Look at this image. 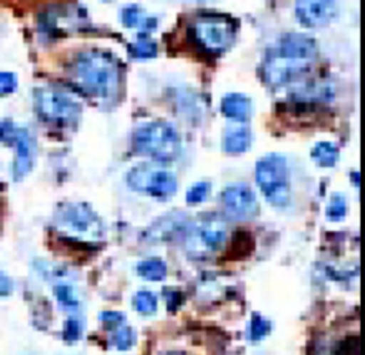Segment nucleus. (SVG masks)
<instances>
[{
  "mask_svg": "<svg viewBox=\"0 0 365 355\" xmlns=\"http://www.w3.org/2000/svg\"><path fill=\"white\" fill-rule=\"evenodd\" d=\"M54 225L66 240L80 244H97L104 235L103 221L84 202L60 205L54 215Z\"/></svg>",
  "mask_w": 365,
  "mask_h": 355,
  "instance_id": "obj_3",
  "label": "nucleus"
},
{
  "mask_svg": "<svg viewBox=\"0 0 365 355\" xmlns=\"http://www.w3.org/2000/svg\"><path fill=\"white\" fill-rule=\"evenodd\" d=\"M34 108L37 115L53 125L68 127L78 121L80 103L68 93L54 87H38L34 90Z\"/></svg>",
  "mask_w": 365,
  "mask_h": 355,
  "instance_id": "obj_7",
  "label": "nucleus"
},
{
  "mask_svg": "<svg viewBox=\"0 0 365 355\" xmlns=\"http://www.w3.org/2000/svg\"><path fill=\"white\" fill-rule=\"evenodd\" d=\"M13 291L11 279L0 269V297H6Z\"/></svg>",
  "mask_w": 365,
  "mask_h": 355,
  "instance_id": "obj_29",
  "label": "nucleus"
},
{
  "mask_svg": "<svg viewBox=\"0 0 365 355\" xmlns=\"http://www.w3.org/2000/svg\"><path fill=\"white\" fill-rule=\"evenodd\" d=\"M63 335H64V339L67 341H76L80 338L81 335V326H80V322L74 318H70L66 321L64 324V331H63Z\"/></svg>",
  "mask_w": 365,
  "mask_h": 355,
  "instance_id": "obj_26",
  "label": "nucleus"
},
{
  "mask_svg": "<svg viewBox=\"0 0 365 355\" xmlns=\"http://www.w3.org/2000/svg\"><path fill=\"white\" fill-rule=\"evenodd\" d=\"M210 190H211V187H210L208 182H205V181L195 182L188 188L185 200H187L188 204H200V202L207 200V197L210 194Z\"/></svg>",
  "mask_w": 365,
  "mask_h": 355,
  "instance_id": "obj_24",
  "label": "nucleus"
},
{
  "mask_svg": "<svg viewBox=\"0 0 365 355\" xmlns=\"http://www.w3.org/2000/svg\"><path fill=\"white\" fill-rule=\"evenodd\" d=\"M311 157L321 167H332L338 161L339 151L334 143L319 141L314 145L311 151Z\"/></svg>",
  "mask_w": 365,
  "mask_h": 355,
  "instance_id": "obj_16",
  "label": "nucleus"
},
{
  "mask_svg": "<svg viewBox=\"0 0 365 355\" xmlns=\"http://www.w3.org/2000/svg\"><path fill=\"white\" fill-rule=\"evenodd\" d=\"M0 141L14 147L13 178H24L33 168L36 160V141L29 130L14 125L11 121L0 123Z\"/></svg>",
  "mask_w": 365,
  "mask_h": 355,
  "instance_id": "obj_10",
  "label": "nucleus"
},
{
  "mask_svg": "<svg viewBox=\"0 0 365 355\" xmlns=\"http://www.w3.org/2000/svg\"><path fill=\"white\" fill-rule=\"evenodd\" d=\"M345 212H346L345 198L339 194H334L329 200L328 207H327V217L331 221H339L345 217Z\"/></svg>",
  "mask_w": 365,
  "mask_h": 355,
  "instance_id": "obj_23",
  "label": "nucleus"
},
{
  "mask_svg": "<svg viewBox=\"0 0 365 355\" xmlns=\"http://www.w3.org/2000/svg\"><path fill=\"white\" fill-rule=\"evenodd\" d=\"M336 14V0H295V16L301 26L318 29Z\"/></svg>",
  "mask_w": 365,
  "mask_h": 355,
  "instance_id": "obj_12",
  "label": "nucleus"
},
{
  "mask_svg": "<svg viewBox=\"0 0 365 355\" xmlns=\"http://www.w3.org/2000/svg\"><path fill=\"white\" fill-rule=\"evenodd\" d=\"M251 141L252 135L247 127H230L222 137V148L230 154H240L250 148Z\"/></svg>",
  "mask_w": 365,
  "mask_h": 355,
  "instance_id": "obj_14",
  "label": "nucleus"
},
{
  "mask_svg": "<svg viewBox=\"0 0 365 355\" xmlns=\"http://www.w3.org/2000/svg\"><path fill=\"white\" fill-rule=\"evenodd\" d=\"M134 150L157 163L175 160L181 153V140L177 130L165 121H150L135 128L133 134Z\"/></svg>",
  "mask_w": 365,
  "mask_h": 355,
  "instance_id": "obj_4",
  "label": "nucleus"
},
{
  "mask_svg": "<svg viewBox=\"0 0 365 355\" xmlns=\"http://www.w3.org/2000/svg\"><path fill=\"white\" fill-rule=\"evenodd\" d=\"M121 20L123 24L128 29H138V30H151L157 26L155 19L148 17L144 10H141L137 6H127L121 11Z\"/></svg>",
  "mask_w": 365,
  "mask_h": 355,
  "instance_id": "obj_15",
  "label": "nucleus"
},
{
  "mask_svg": "<svg viewBox=\"0 0 365 355\" xmlns=\"http://www.w3.org/2000/svg\"><path fill=\"white\" fill-rule=\"evenodd\" d=\"M54 295L58 301V304L64 308H68V309H73L76 307H78V299L76 297V292L74 289L67 285V284H58L54 287Z\"/></svg>",
  "mask_w": 365,
  "mask_h": 355,
  "instance_id": "obj_21",
  "label": "nucleus"
},
{
  "mask_svg": "<svg viewBox=\"0 0 365 355\" xmlns=\"http://www.w3.org/2000/svg\"><path fill=\"white\" fill-rule=\"evenodd\" d=\"M134 308L143 315H153L157 311V297L151 291H138L133 298Z\"/></svg>",
  "mask_w": 365,
  "mask_h": 355,
  "instance_id": "obj_18",
  "label": "nucleus"
},
{
  "mask_svg": "<svg viewBox=\"0 0 365 355\" xmlns=\"http://www.w3.org/2000/svg\"><path fill=\"white\" fill-rule=\"evenodd\" d=\"M100 319L107 325H120L124 321V315L115 311H106L100 314Z\"/></svg>",
  "mask_w": 365,
  "mask_h": 355,
  "instance_id": "obj_28",
  "label": "nucleus"
},
{
  "mask_svg": "<svg viewBox=\"0 0 365 355\" xmlns=\"http://www.w3.org/2000/svg\"><path fill=\"white\" fill-rule=\"evenodd\" d=\"M127 184L131 190L167 200L177 191V178L173 171L153 163L134 165L127 173Z\"/></svg>",
  "mask_w": 365,
  "mask_h": 355,
  "instance_id": "obj_9",
  "label": "nucleus"
},
{
  "mask_svg": "<svg viewBox=\"0 0 365 355\" xmlns=\"http://www.w3.org/2000/svg\"><path fill=\"white\" fill-rule=\"evenodd\" d=\"M137 272L147 281H161L167 275V265L160 258H148L137 265Z\"/></svg>",
  "mask_w": 365,
  "mask_h": 355,
  "instance_id": "obj_17",
  "label": "nucleus"
},
{
  "mask_svg": "<svg viewBox=\"0 0 365 355\" xmlns=\"http://www.w3.org/2000/svg\"><path fill=\"white\" fill-rule=\"evenodd\" d=\"M78 86L90 96L111 100L120 90V66L114 56L103 50H86L77 54L73 64Z\"/></svg>",
  "mask_w": 365,
  "mask_h": 355,
  "instance_id": "obj_2",
  "label": "nucleus"
},
{
  "mask_svg": "<svg viewBox=\"0 0 365 355\" xmlns=\"http://www.w3.org/2000/svg\"><path fill=\"white\" fill-rule=\"evenodd\" d=\"M167 355H182V354H180V352H171V354H167Z\"/></svg>",
  "mask_w": 365,
  "mask_h": 355,
  "instance_id": "obj_30",
  "label": "nucleus"
},
{
  "mask_svg": "<svg viewBox=\"0 0 365 355\" xmlns=\"http://www.w3.org/2000/svg\"><path fill=\"white\" fill-rule=\"evenodd\" d=\"M227 222L217 214H204L187 224L185 248L194 258H208L217 254L227 241Z\"/></svg>",
  "mask_w": 365,
  "mask_h": 355,
  "instance_id": "obj_5",
  "label": "nucleus"
},
{
  "mask_svg": "<svg viewBox=\"0 0 365 355\" xmlns=\"http://www.w3.org/2000/svg\"><path fill=\"white\" fill-rule=\"evenodd\" d=\"M315 58L317 43L312 37L288 33L265 54L262 80L272 88L291 84L311 70Z\"/></svg>",
  "mask_w": 365,
  "mask_h": 355,
  "instance_id": "obj_1",
  "label": "nucleus"
},
{
  "mask_svg": "<svg viewBox=\"0 0 365 355\" xmlns=\"http://www.w3.org/2000/svg\"><path fill=\"white\" fill-rule=\"evenodd\" d=\"M271 331V324L258 314H254L248 324V338L251 341H259L268 335Z\"/></svg>",
  "mask_w": 365,
  "mask_h": 355,
  "instance_id": "obj_20",
  "label": "nucleus"
},
{
  "mask_svg": "<svg viewBox=\"0 0 365 355\" xmlns=\"http://www.w3.org/2000/svg\"><path fill=\"white\" fill-rule=\"evenodd\" d=\"M130 54L134 58H140V60H147V58H153L157 54V44L150 40L148 37H140L135 43H133L130 46Z\"/></svg>",
  "mask_w": 365,
  "mask_h": 355,
  "instance_id": "obj_19",
  "label": "nucleus"
},
{
  "mask_svg": "<svg viewBox=\"0 0 365 355\" xmlns=\"http://www.w3.org/2000/svg\"><path fill=\"white\" fill-rule=\"evenodd\" d=\"M135 342V332L130 326H121L113 335V344L117 349L125 351L130 349Z\"/></svg>",
  "mask_w": 365,
  "mask_h": 355,
  "instance_id": "obj_22",
  "label": "nucleus"
},
{
  "mask_svg": "<svg viewBox=\"0 0 365 355\" xmlns=\"http://www.w3.org/2000/svg\"><path fill=\"white\" fill-rule=\"evenodd\" d=\"M221 113L230 120L244 123L252 114V103L241 93H230L221 100Z\"/></svg>",
  "mask_w": 365,
  "mask_h": 355,
  "instance_id": "obj_13",
  "label": "nucleus"
},
{
  "mask_svg": "<svg viewBox=\"0 0 365 355\" xmlns=\"http://www.w3.org/2000/svg\"><path fill=\"white\" fill-rule=\"evenodd\" d=\"M222 204L227 212L235 218L250 220L258 212V201L254 191L245 184H232L222 191Z\"/></svg>",
  "mask_w": 365,
  "mask_h": 355,
  "instance_id": "obj_11",
  "label": "nucleus"
},
{
  "mask_svg": "<svg viewBox=\"0 0 365 355\" xmlns=\"http://www.w3.org/2000/svg\"><path fill=\"white\" fill-rule=\"evenodd\" d=\"M336 355H359L358 336H355V338H354V336L346 338V339L341 344V346H339Z\"/></svg>",
  "mask_w": 365,
  "mask_h": 355,
  "instance_id": "obj_27",
  "label": "nucleus"
},
{
  "mask_svg": "<svg viewBox=\"0 0 365 355\" xmlns=\"http://www.w3.org/2000/svg\"><path fill=\"white\" fill-rule=\"evenodd\" d=\"M17 88V77L10 71H0V97L14 93Z\"/></svg>",
  "mask_w": 365,
  "mask_h": 355,
  "instance_id": "obj_25",
  "label": "nucleus"
},
{
  "mask_svg": "<svg viewBox=\"0 0 365 355\" xmlns=\"http://www.w3.org/2000/svg\"><path fill=\"white\" fill-rule=\"evenodd\" d=\"M191 36L205 53L218 56L228 50L235 38L234 23L221 14H201L191 24Z\"/></svg>",
  "mask_w": 365,
  "mask_h": 355,
  "instance_id": "obj_8",
  "label": "nucleus"
},
{
  "mask_svg": "<svg viewBox=\"0 0 365 355\" xmlns=\"http://www.w3.org/2000/svg\"><path fill=\"white\" fill-rule=\"evenodd\" d=\"M255 181L271 205L285 207L289 204V171L285 157L267 154L259 158L255 165Z\"/></svg>",
  "mask_w": 365,
  "mask_h": 355,
  "instance_id": "obj_6",
  "label": "nucleus"
}]
</instances>
